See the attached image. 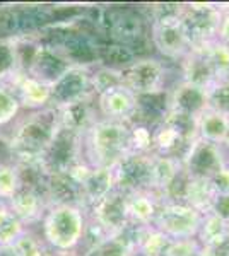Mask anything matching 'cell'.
Here are the masks:
<instances>
[{
    "instance_id": "42",
    "label": "cell",
    "mask_w": 229,
    "mask_h": 256,
    "mask_svg": "<svg viewBox=\"0 0 229 256\" xmlns=\"http://www.w3.org/2000/svg\"><path fill=\"white\" fill-rule=\"evenodd\" d=\"M0 256H21L14 244H0Z\"/></svg>"
},
{
    "instance_id": "34",
    "label": "cell",
    "mask_w": 229,
    "mask_h": 256,
    "mask_svg": "<svg viewBox=\"0 0 229 256\" xmlns=\"http://www.w3.org/2000/svg\"><path fill=\"white\" fill-rule=\"evenodd\" d=\"M135 250L122 234H115L101 242L93 251L82 256H134Z\"/></svg>"
},
{
    "instance_id": "41",
    "label": "cell",
    "mask_w": 229,
    "mask_h": 256,
    "mask_svg": "<svg viewBox=\"0 0 229 256\" xmlns=\"http://www.w3.org/2000/svg\"><path fill=\"white\" fill-rule=\"evenodd\" d=\"M210 183L217 195L219 193H229V162L220 169L217 174L210 178Z\"/></svg>"
},
{
    "instance_id": "2",
    "label": "cell",
    "mask_w": 229,
    "mask_h": 256,
    "mask_svg": "<svg viewBox=\"0 0 229 256\" xmlns=\"http://www.w3.org/2000/svg\"><path fill=\"white\" fill-rule=\"evenodd\" d=\"M87 220V212L79 205H52L40 222V236L52 253H79Z\"/></svg>"
},
{
    "instance_id": "9",
    "label": "cell",
    "mask_w": 229,
    "mask_h": 256,
    "mask_svg": "<svg viewBox=\"0 0 229 256\" xmlns=\"http://www.w3.org/2000/svg\"><path fill=\"white\" fill-rule=\"evenodd\" d=\"M115 188L130 195L137 192H151L152 183V154H125L113 168Z\"/></svg>"
},
{
    "instance_id": "27",
    "label": "cell",
    "mask_w": 229,
    "mask_h": 256,
    "mask_svg": "<svg viewBox=\"0 0 229 256\" xmlns=\"http://www.w3.org/2000/svg\"><path fill=\"white\" fill-rule=\"evenodd\" d=\"M197 241L202 248H217L227 241V222L214 214H203L202 224L197 234Z\"/></svg>"
},
{
    "instance_id": "11",
    "label": "cell",
    "mask_w": 229,
    "mask_h": 256,
    "mask_svg": "<svg viewBox=\"0 0 229 256\" xmlns=\"http://www.w3.org/2000/svg\"><path fill=\"white\" fill-rule=\"evenodd\" d=\"M151 24V44L164 58L183 60L191 50L190 40L183 26V16L173 19L154 20Z\"/></svg>"
},
{
    "instance_id": "44",
    "label": "cell",
    "mask_w": 229,
    "mask_h": 256,
    "mask_svg": "<svg viewBox=\"0 0 229 256\" xmlns=\"http://www.w3.org/2000/svg\"><path fill=\"white\" fill-rule=\"evenodd\" d=\"M52 256H82L81 253H53Z\"/></svg>"
},
{
    "instance_id": "18",
    "label": "cell",
    "mask_w": 229,
    "mask_h": 256,
    "mask_svg": "<svg viewBox=\"0 0 229 256\" xmlns=\"http://www.w3.org/2000/svg\"><path fill=\"white\" fill-rule=\"evenodd\" d=\"M69 67H72V65L58 50L40 43L26 74L43 82H48V84H53Z\"/></svg>"
},
{
    "instance_id": "40",
    "label": "cell",
    "mask_w": 229,
    "mask_h": 256,
    "mask_svg": "<svg viewBox=\"0 0 229 256\" xmlns=\"http://www.w3.org/2000/svg\"><path fill=\"white\" fill-rule=\"evenodd\" d=\"M220 22L217 31V41L229 44V4H219Z\"/></svg>"
},
{
    "instance_id": "24",
    "label": "cell",
    "mask_w": 229,
    "mask_h": 256,
    "mask_svg": "<svg viewBox=\"0 0 229 256\" xmlns=\"http://www.w3.org/2000/svg\"><path fill=\"white\" fill-rule=\"evenodd\" d=\"M161 204V198L152 192L130 193L127 195L128 218L135 226H152Z\"/></svg>"
},
{
    "instance_id": "32",
    "label": "cell",
    "mask_w": 229,
    "mask_h": 256,
    "mask_svg": "<svg viewBox=\"0 0 229 256\" xmlns=\"http://www.w3.org/2000/svg\"><path fill=\"white\" fill-rule=\"evenodd\" d=\"M21 188L19 171L11 159L0 160V202L7 204Z\"/></svg>"
},
{
    "instance_id": "31",
    "label": "cell",
    "mask_w": 229,
    "mask_h": 256,
    "mask_svg": "<svg viewBox=\"0 0 229 256\" xmlns=\"http://www.w3.org/2000/svg\"><path fill=\"white\" fill-rule=\"evenodd\" d=\"M21 102L9 84H0V128L11 126L19 118Z\"/></svg>"
},
{
    "instance_id": "7",
    "label": "cell",
    "mask_w": 229,
    "mask_h": 256,
    "mask_svg": "<svg viewBox=\"0 0 229 256\" xmlns=\"http://www.w3.org/2000/svg\"><path fill=\"white\" fill-rule=\"evenodd\" d=\"M122 86L135 96H147V94L164 90L166 82V65L154 56H140L120 70Z\"/></svg>"
},
{
    "instance_id": "36",
    "label": "cell",
    "mask_w": 229,
    "mask_h": 256,
    "mask_svg": "<svg viewBox=\"0 0 229 256\" xmlns=\"http://www.w3.org/2000/svg\"><path fill=\"white\" fill-rule=\"evenodd\" d=\"M16 250L21 256H52V250L45 244L40 234H36L33 229H28L26 232L14 242Z\"/></svg>"
},
{
    "instance_id": "4",
    "label": "cell",
    "mask_w": 229,
    "mask_h": 256,
    "mask_svg": "<svg viewBox=\"0 0 229 256\" xmlns=\"http://www.w3.org/2000/svg\"><path fill=\"white\" fill-rule=\"evenodd\" d=\"M87 19L106 41L132 50L137 58V48L151 43V24L140 10L128 7H110L101 10L99 18Z\"/></svg>"
},
{
    "instance_id": "14",
    "label": "cell",
    "mask_w": 229,
    "mask_h": 256,
    "mask_svg": "<svg viewBox=\"0 0 229 256\" xmlns=\"http://www.w3.org/2000/svg\"><path fill=\"white\" fill-rule=\"evenodd\" d=\"M96 108L101 118L132 122L137 113V96L125 86H118L96 96Z\"/></svg>"
},
{
    "instance_id": "37",
    "label": "cell",
    "mask_w": 229,
    "mask_h": 256,
    "mask_svg": "<svg viewBox=\"0 0 229 256\" xmlns=\"http://www.w3.org/2000/svg\"><path fill=\"white\" fill-rule=\"evenodd\" d=\"M207 108L229 116V80H217L207 89Z\"/></svg>"
},
{
    "instance_id": "19",
    "label": "cell",
    "mask_w": 229,
    "mask_h": 256,
    "mask_svg": "<svg viewBox=\"0 0 229 256\" xmlns=\"http://www.w3.org/2000/svg\"><path fill=\"white\" fill-rule=\"evenodd\" d=\"M181 80L205 90L214 82H217V76L207 56L205 48H191L186 53V56L181 60Z\"/></svg>"
},
{
    "instance_id": "17",
    "label": "cell",
    "mask_w": 229,
    "mask_h": 256,
    "mask_svg": "<svg viewBox=\"0 0 229 256\" xmlns=\"http://www.w3.org/2000/svg\"><path fill=\"white\" fill-rule=\"evenodd\" d=\"M57 113L58 125L67 128L70 132H76L79 135H84L101 118L98 113V108H96V96L70 102L64 108H58Z\"/></svg>"
},
{
    "instance_id": "3",
    "label": "cell",
    "mask_w": 229,
    "mask_h": 256,
    "mask_svg": "<svg viewBox=\"0 0 229 256\" xmlns=\"http://www.w3.org/2000/svg\"><path fill=\"white\" fill-rule=\"evenodd\" d=\"M128 128L130 122L99 118L82 135V154L86 162L93 168H113L130 152Z\"/></svg>"
},
{
    "instance_id": "33",
    "label": "cell",
    "mask_w": 229,
    "mask_h": 256,
    "mask_svg": "<svg viewBox=\"0 0 229 256\" xmlns=\"http://www.w3.org/2000/svg\"><path fill=\"white\" fill-rule=\"evenodd\" d=\"M91 84H93L94 96H99V94L106 92V90L118 88V86H122L120 70L98 65V67L91 70Z\"/></svg>"
},
{
    "instance_id": "22",
    "label": "cell",
    "mask_w": 229,
    "mask_h": 256,
    "mask_svg": "<svg viewBox=\"0 0 229 256\" xmlns=\"http://www.w3.org/2000/svg\"><path fill=\"white\" fill-rule=\"evenodd\" d=\"M190 144V140H186L168 123L159 122L154 125V154L183 160Z\"/></svg>"
},
{
    "instance_id": "15",
    "label": "cell",
    "mask_w": 229,
    "mask_h": 256,
    "mask_svg": "<svg viewBox=\"0 0 229 256\" xmlns=\"http://www.w3.org/2000/svg\"><path fill=\"white\" fill-rule=\"evenodd\" d=\"M9 86L14 89L16 96H18L21 102V108L26 113L50 108V102H52V84H48V82H43L36 79V77L29 76V74L21 72Z\"/></svg>"
},
{
    "instance_id": "45",
    "label": "cell",
    "mask_w": 229,
    "mask_h": 256,
    "mask_svg": "<svg viewBox=\"0 0 229 256\" xmlns=\"http://www.w3.org/2000/svg\"><path fill=\"white\" fill-rule=\"evenodd\" d=\"M227 242H229V224H227Z\"/></svg>"
},
{
    "instance_id": "47",
    "label": "cell",
    "mask_w": 229,
    "mask_h": 256,
    "mask_svg": "<svg viewBox=\"0 0 229 256\" xmlns=\"http://www.w3.org/2000/svg\"><path fill=\"white\" fill-rule=\"evenodd\" d=\"M227 156H229V154H227Z\"/></svg>"
},
{
    "instance_id": "29",
    "label": "cell",
    "mask_w": 229,
    "mask_h": 256,
    "mask_svg": "<svg viewBox=\"0 0 229 256\" xmlns=\"http://www.w3.org/2000/svg\"><path fill=\"white\" fill-rule=\"evenodd\" d=\"M26 230L28 227L9 208V205L0 202V244H14Z\"/></svg>"
},
{
    "instance_id": "25",
    "label": "cell",
    "mask_w": 229,
    "mask_h": 256,
    "mask_svg": "<svg viewBox=\"0 0 229 256\" xmlns=\"http://www.w3.org/2000/svg\"><path fill=\"white\" fill-rule=\"evenodd\" d=\"M229 130V116L217 113L207 108L200 116L197 118V132L198 138H203L215 146H222Z\"/></svg>"
},
{
    "instance_id": "38",
    "label": "cell",
    "mask_w": 229,
    "mask_h": 256,
    "mask_svg": "<svg viewBox=\"0 0 229 256\" xmlns=\"http://www.w3.org/2000/svg\"><path fill=\"white\" fill-rule=\"evenodd\" d=\"M202 251L200 242L197 238L193 239H180V241H171V246L166 256H198Z\"/></svg>"
},
{
    "instance_id": "39",
    "label": "cell",
    "mask_w": 229,
    "mask_h": 256,
    "mask_svg": "<svg viewBox=\"0 0 229 256\" xmlns=\"http://www.w3.org/2000/svg\"><path fill=\"white\" fill-rule=\"evenodd\" d=\"M210 214L222 218L224 222L229 224V193H219L214 198V204L210 207Z\"/></svg>"
},
{
    "instance_id": "13",
    "label": "cell",
    "mask_w": 229,
    "mask_h": 256,
    "mask_svg": "<svg viewBox=\"0 0 229 256\" xmlns=\"http://www.w3.org/2000/svg\"><path fill=\"white\" fill-rule=\"evenodd\" d=\"M87 217L96 226H99L108 236L122 232L130 224L127 208V195L118 190H113L106 198H103L99 204L87 210Z\"/></svg>"
},
{
    "instance_id": "16",
    "label": "cell",
    "mask_w": 229,
    "mask_h": 256,
    "mask_svg": "<svg viewBox=\"0 0 229 256\" xmlns=\"http://www.w3.org/2000/svg\"><path fill=\"white\" fill-rule=\"evenodd\" d=\"M168 106L174 113L198 118L207 110V90L180 80L168 89Z\"/></svg>"
},
{
    "instance_id": "30",
    "label": "cell",
    "mask_w": 229,
    "mask_h": 256,
    "mask_svg": "<svg viewBox=\"0 0 229 256\" xmlns=\"http://www.w3.org/2000/svg\"><path fill=\"white\" fill-rule=\"evenodd\" d=\"M128 146H130V152L154 154V126L142 122H130Z\"/></svg>"
},
{
    "instance_id": "1",
    "label": "cell",
    "mask_w": 229,
    "mask_h": 256,
    "mask_svg": "<svg viewBox=\"0 0 229 256\" xmlns=\"http://www.w3.org/2000/svg\"><path fill=\"white\" fill-rule=\"evenodd\" d=\"M58 128V113L55 108L31 111L19 116L11 125L6 138L7 154L12 162H38L52 142Z\"/></svg>"
},
{
    "instance_id": "8",
    "label": "cell",
    "mask_w": 229,
    "mask_h": 256,
    "mask_svg": "<svg viewBox=\"0 0 229 256\" xmlns=\"http://www.w3.org/2000/svg\"><path fill=\"white\" fill-rule=\"evenodd\" d=\"M81 160H84L82 135L58 125L55 135L41 159L43 168L50 174H65Z\"/></svg>"
},
{
    "instance_id": "46",
    "label": "cell",
    "mask_w": 229,
    "mask_h": 256,
    "mask_svg": "<svg viewBox=\"0 0 229 256\" xmlns=\"http://www.w3.org/2000/svg\"><path fill=\"white\" fill-rule=\"evenodd\" d=\"M2 204H4V202H2Z\"/></svg>"
},
{
    "instance_id": "20",
    "label": "cell",
    "mask_w": 229,
    "mask_h": 256,
    "mask_svg": "<svg viewBox=\"0 0 229 256\" xmlns=\"http://www.w3.org/2000/svg\"><path fill=\"white\" fill-rule=\"evenodd\" d=\"M115 188L113 169L110 168H93L87 178L81 184V205L82 208L89 210L96 204L106 198Z\"/></svg>"
},
{
    "instance_id": "43",
    "label": "cell",
    "mask_w": 229,
    "mask_h": 256,
    "mask_svg": "<svg viewBox=\"0 0 229 256\" xmlns=\"http://www.w3.org/2000/svg\"><path fill=\"white\" fill-rule=\"evenodd\" d=\"M222 147H224V150H226L227 154H229V130H227V135H226V140H224Z\"/></svg>"
},
{
    "instance_id": "21",
    "label": "cell",
    "mask_w": 229,
    "mask_h": 256,
    "mask_svg": "<svg viewBox=\"0 0 229 256\" xmlns=\"http://www.w3.org/2000/svg\"><path fill=\"white\" fill-rule=\"evenodd\" d=\"M9 208L16 214L21 222L31 229L33 226H40L41 218H43L45 212L48 208V204L40 195L28 188H19V192L7 202Z\"/></svg>"
},
{
    "instance_id": "12",
    "label": "cell",
    "mask_w": 229,
    "mask_h": 256,
    "mask_svg": "<svg viewBox=\"0 0 229 256\" xmlns=\"http://www.w3.org/2000/svg\"><path fill=\"white\" fill-rule=\"evenodd\" d=\"M91 70L86 67H69L52 84V102L50 108H64L70 102L94 96L91 84Z\"/></svg>"
},
{
    "instance_id": "23",
    "label": "cell",
    "mask_w": 229,
    "mask_h": 256,
    "mask_svg": "<svg viewBox=\"0 0 229 256\" xmlns=\"http://www.w3.org/2000/svg\"><path fill=\"white\" fill-rule=\"evenodd\" d=\"M217 196L210 180L205 178H190L186 176L183 181L180 202H185L186 205L193 207L195 210L202 214H209L210 207L214 204V198Z\"/></svg>"
},
{
    "instance_id": "26",
    "label": "cell",
    "mask_w": 229,
    "mask_h": 256,
    "mask_svg": "<svg viewBox=\"0 0 229 256\" xmlns=\"http://www.w3.org/2000/svg\"><path fill=\"white\" fill-rule=\"evenodd\" d=\"M171 246V239L157 230L154 226H140L137 234L135 253L140 256H166Z\"/></svg>"
},
{
    "instance_id": "10",
    "label": "cell",
    "mask_w": 229,
    "mask_h": 256,
    "mask_svg": "<svg viewBox=\"0 0 229 256\" xmlns=\"http://www.w3.org/2000/svg\"><path fill=\"white\" fill-rule=\"evenodd\" d=\"M229 162V156L222 146H215L203 138H195L190 144L185 158H183V171L190 178H205L210 180Z\"/></svg>"
},
{
    "instance_id": "28",
    "label": "cell",
    "mask_w": 229,
    "mask_h": 256,
    "mask_svg": "<svg viewBox=\"0 0 229 256\" xmlns=\"http://www.w3.org/2000/svg\"><path fill=\"white\" fill-rule=\"evenodd\" d=\"M21 72L18 40L0 38V84H11Z\"/></svg>"
},
{
    "instance_id": "6",
    "label": "cell",
    "mask_w": 229,
    "mask_h": 256,
    "mask_svg": "<svg viewBox=\"0 0 229 256\" xmlns=\"http://www.w3.org/2000/svg\"><path fill=\"white\" fill-rule=\"evenodd\" d=\"M220 22L219 4L214 2H191L185 4L183 26L190 40L191 48H205L217 40Z\"/></svg>"
},
{
    "instance_id": "35",
    "label": "cell",
    "mask_w": 229,
    "mask_h": 256,
    "mask_svg": "<svg viewBox=\"0 0 229 256\" xmlns=\"http://www.w3.org/2000/svg\"><path fill=\"white\" fill-rule=\"evenodd\" d=\"M205 53L215 70L217 80H229V44L215 40L205 46Z\"/></svg>"
},
{
    "instance_id": "5",
    "label": "cell",
    "mask_w": 229,
    "mask_h": 256,
    "mask_svg": "<svg viewBox=\"0 0 229 256\" xmlns=\"http://www.w3.org/2000/svg\"><path fill=\"white\" fill-rule=\"evenodd\" d=\"M202 214L185 202H162L154 218V227L171 241L197 238L202 224Z\"/></svg>"
}]
</instances>
